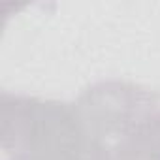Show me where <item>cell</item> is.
<instances>
[{"mask_svg":"<svg viewBox=\"0 0 160 160\" xmlns=\"http://www.w3.org/2000/svg\"><path fill=\"white\" fill-rule=\"evenodd\" d=\"M75 108L96 160H160V91L108 79Z\"/></svg>","mask_w":160,"mask_h":160,"instance_id":"cell-1","label":"cell"},{"mask_svg":"<svg viewBox=\"0 0 160 160\" xmlns=\"http://www.w3.org/2000/svg\"><path fill=\"white\" fill-rule=\"evenodd\" d=\"M0 136L10 160H96L75 104L2 92Z\"/></svg>","mask_w":160,"mask_h":160,"instance_id":"cell-2","label":"cell"}]
</instances>
